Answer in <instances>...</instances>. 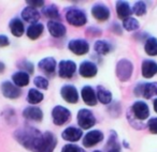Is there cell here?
<instances>
[{
	"label": "cell",
	"mask_w": 157,
	"mask_h": 152,
	"mask_svg": "<svg viewBox=\"0 0 157 152\" xmlns=\"http://www.w3.org/2000/svg\"><path fill=\"white\" fill-rule=\"evenodd\" d=\"M15 137L18 143L33 152H53L56 146V139L52 133L46 132L41 134L33 128L16 131Z\"/></svg>",
	"instance_id": "1"
},
{
	"label": "cell",
	"mask_w": 157,
	"mask_h": 152,
	"mask_svg": "<svg viewBox=\"0 0 157 152\" xmlns=\"http://www.w3.org/2000/svg\"><path fill=\"white\" fill-rule=\"evenodd\" d=\"M66 18H67L68 23L72 26H83L87 22V18L86 15L83 11H81L80 9H76V8H71L67 11L66 13Z\"/></svg>",
	"instance_id": "2"
},
{
	"label": "cell",
	"mask_w": 157,
	"mask_h": 152,
	"mask_svg": "<svg viewBox=\"0 0 157 152\" xmlns=\"http://www.w3.org/2000/svg\"><path fill=\"white\" fill-rule=\"evenodd\" d=\"M132 70L133 65L127 59H123L120 60L116 65V75L122 81H127L132 75Z\"/></svg>",
	"instance_id": "3"
},
{
	"label": "cell",
	"mask_w": 157,
	"mask_h": 152,
	"mask_svg": "<svg viewBox=\"0 0 157 152\" xmlns=\"http://www.w3.org/2000/svg\"><path fill=\"white\" fill-rule=\"evenodd\" d=\"M78 123L82 128L87 130V128H90L96 123V119H95L94 115H93L90 110L81 109L78 113Z\"/></svg>",
	"instance_id": "4"
},
{
	"label": "cell",
	"mask_w": 157,
	"mask_h": 152,
	"mask_svg": "<svg viewBox=\"0 0 157 152\" xmlns=\"http://www.w3.org/2000/svg\"><path fill=\"white\" fill-rule=\"evenodd\" d=\"M53 122L56 125H63L65 124L71 117V114L66 107L63 106H56L52 111Z\"/></svg>",
	"instance_id": "5"
},
{
	"label": "cell",
	"mask_w": 157,
	"mask_h": 152,
	"mask_svg": "<svg viewBox=\"0 0 157 152\" xmlns=\"http://www.w3.org/2000/svg\"><path fill=\"white\" fill-rule=\"evenodd\" d=\"M76 70V64L71 60H63L59 63V76L61 78H71Z\"/></svg>",
	"instance_id": "6"
},
{
	"label": "cell",
	"mask_w": 157,
	"mask_h": 152,
	"mask_svg": "<svg viewBox=\"0 0 157 152\" xmlns=\"http://www.w3.org/2000/svg\"><path fill=\"white\" fill-rule=\"evenodd\" d=\"M69 49L71 50L73 54L78 55V56H82V55H85L86 52H88L90 50V45L86 41L84 40H72L69 42V45H68Z\"/></svg>",
	"instance_id": "7"
},
{
	"label": "cell",
	"mask_w": 157,
	"mask_h": 152,
	"mask_svg": "<svg viewBox=\"0 0 157 152\" xmlns=\"http://www.w3.org/2000/svg\"><path fill=\"white\" fill-rule=\"evenodd\" d=\"M61 96L66 102L70 103V104H75L78 101V93L76 89L71 85H66L61 88L60 90Z\"/></svg>",
	"instance_id": "8"
},
{
	"label": "cell",
	"mask_w": 157,
	"mask_h": 152,
	"mask_svg": "<svg viewBox=\"0 0 157 152\" xmlns=\"http://www.w3.org/2000/svg\"><path fill=\"white\" fill-rule=\"evenodd\" d=\"M92 14L96 20H100V22H105L109 20L110 17V11L105 5L101 3H97L93 7Z\"/></svg>",
	"instance_id": "9"
},
{
	"label": "cell",
	"mask_w": 157,
	"mask_h": 152,
	"mask_svg": "<svg viewBox=\"0 0 157 152\" xmlns=\"http://www.w3.org/2000/svg\"><path fill=\"white\" fill-rule=\"evenodd\" d=\"M103 139V134L100 132V131H90L87 134L85 135L83 139V145L85 147L90 148L93 147V146L97 145L98 143H100Z\"/></svg>",
	"instance_id": "10"
},
{
	"label": "cell",
	"mask_w": 157,
	"mask_h": 152,
	"mask_svg": "<svg viewBox=\"0 0 157 152\" xmlns=\"http://www.w3.org/2000/svg\"><path fill=\"white\" fill-rule=\"evenodd\" d=\"M80 75L85 78H92L97 74V67L90 61H84L80 65Z\"/></svg>",
	"instance_id": "11"
},
{
	"label": "cell",
	"mask_w": 157,
	"mask_h": 152,
	"mask_svg": "<svg viewBox=\"0 0 157 152\" xmlns=\"http://www.w3.org/2000/svg\"><path fill=\"white\" fill-rule=\"evenodd\" d=\"M1 91L8 99H17L21 96V90L10 81H5L1 85Z\"/></svg>",
	"instance_id": "12"
},
{
	"label": "cell",
	"mask_w": 157,
	"mask_h": 152,
	"mask_svg": "<svg viewBox=\"0 0 157 152\" xmlns=\"http://www.w3.org/2000/svg\"><path fill=\"white\" fill-rule=\"evenodd\" d=\"M132 111L135 116L140 120H145L150 116V110H148V106L142 101L136 102L132 106Z\"/></svg>",
	"instance_id": "13"
},
{
	"label": "cell",
	"mask_w": 157,
	"mask_h": 152,
	"mask_svg": "<svg viewBox=\"0 0 157 152\" xmlns=\"http://www.w3.org/2000/svg\"><path fill=\"white\" fill-rule=\"evenodd\" d=\"M48 29L51 35H53L54 38H63L66 34V27L55 20H50L48 23Z\"/></svg>",
	"instance_id": "14"
},
{
	"label": "cell",
	"mask_w": 157,
	"mask_h": 152,
	"mask_svg": "<svg viewBox=\"0 0 157 152\" xmlns=\"http://www.w3.org/2000/svg\"><path fill=\"white\" fill-rule=\"evenodd\" d=\"M23 116H24L26 119H30L33 121H41L42 118H43V114L42 110L37 106H29L26 107L23 111Z\"/></svg>",
	"instance_id": "15"
},
{
	"label": "cell",
	"mask_w": 157,
	"mask_h": 152,
	"mask_svg": "<svg viewBox=\"0 0 157 152\" xmlns=\"http://www.w3.org/2000/svg\"><path fill=\"white\" fill-rule=\"evenodd\" d=\"M82 98L83 101L85 102V104L90 105V106H94L97 104V96L95 93L94 89H93L90 86H85V87L82 89Z\"/></svg>",
	"instance_id": "16"
},
{
	"label": "cell",
	"mask_w": 157,
	"mask_h": 152,
	"mask_svg": "<svg viewBox=\"0 0 157 152\" xmlns=\"http://www.w3.org/2000/svg\"><path fill=\"white\" fill-rule=\"evenodd\" d=\"M157 73V63L153 60H144L142 63V75L145 78H151Z\"/></svg>",
	"instance_id": "17"
},
{
	"label": "cell",
	"mask_w": 157,
	"mask_h": 152,
	"mask_svg": "<svg viewBox=\"0 0 157 152\" xmlns=\"http://www.w3.org/2000/svg\"><path fill=\"white\" fill-rule=\"evenodd\" d=\"M82 130L80 128H73V126H70V128H67L65 131L63 132L61 136L65 140H68V141H78V139L82 137Z\"/></svg>",
	"instance_id": "18"
},
{
	"label": "cell",
	"mask_w": 157,
	"mask_h": 152,
	"mask_svg": "<svg viewBox=\"0 0 157 152\" xmlns=\"http://www.w3.org/2000/svg\"><path fill=\"white\" fill-rule=\"evenodd\" d=\"M22 17L24 18V20H26V22H28L33 25L40 20V14H39V12L37 11L36 8L27 7L23 10Z\"/></svg>",
	"instance_id": "19"
},
{
	"label": "cell",
	"mask_w": 157,
	"mask_h": 152,
	"mask_svg": "<svg viewBox=\"0 0 157 152\" xmlns=\"http://www.w3.org/2000/svg\"><path fill=\"white\" fill-rule=\"evenodd\" d=\"M116 12L117 15L121 20H126V18L130 17L131 14V9L130 5H128V2L126 1H117L116 2Z\"/></svg>",
	"instance_id": "20"
},
{
	"label": "cell",
	"mask_w": 157,
	"mask_h": 152,
	"mask_svg": "<svg viewBox=\"0 0 157 152\" xmlns=\"http://www.w3.org/2000/svg\"><path fill=\"white\" fill-rule=\"evenodd\" d=\"M141 91L139 92V94H142L145 99H152L154 96H157V83H148L141 85Z\"/></svg>",
	"instance_id": "21"
},
{
	"label": "cell",
	"mask_w": 157,
	"mask_h": 152,
	"mask_svg": "<svg viewBox=\"0 0 157 152\" xmlns=\"http://www.w3.org/2000/svg\"><path fill=\"white\" fill-rule=\"evenodd\" d=\"M38 67L42 70V71L46 72L48 74H54L55 67H56V61H55L54 58L52 57H48V58L42 59L41 61L39 62Z\"/></svg>",
	"instance_id": "22"
},
{
	"label": "cell",
	"mask_w": 157,
	"mask_h": 152,
	"mask_svg": "<svg viewBox=\"0 0 157 152\" xmlns=\"http://www.w3.org/2000/svg\"><path fill=\"white\" fill-rule=\"evenodd\" d=\"M12 79L16 87H25L29 84V76L26 72H16L12 76Z\"/></svg>",
	"instance_id": "23"
},
{
	"label": "cell",
	"mask_w": 157,
	"mask_h": 152,
	"mask_svg": "<svg viewBox=\"0 0 157 152\" xmlns=\"http://www.w3.org/2000/svg\"><path fill=\"white\" fill-rule=\"evenodd\" d=\"M10 29L14 37H22L24 33V25H23L22 20L18 18H13L10 22Z\"/></svg>",
	"instance_id": "24"
},
{
	"label": "cell",
	"mask_w": 157,
	"mask_h": 152,
	"mask_svg": "<svg viewBox=\"0 0 157 152\" xmlns=\"http://www.w3.org/2000/svg\"><path fill=\"white\" fill-rule=\"evenodd\" d=\"M43 29L44 27L42 24H33L30 27H28V29H27V35H28L29 39L36 40L42 34Z\"/></svg>",
	"instance_id": "25"
},
{
	"label": "cell",
	"mask_w": 157,
	"mask_h": 152,
	"mask_svg": "<svg viewBox=\"0 0 157 152\" xmlns=\"http://www.w3.org/2000/svg\"><path fill=\"white\" fill-rule=\"evenodd\" d=\"M97 99H98L102 104H109L112 101V94L109 90H107L105 88L99 86V87L97 88Z\"/></svg>",
	"instance_id": "26"
},
{
	"label": "cell",
	"mask_w": 157,
	"mask_h": 152,
	"mask_svg": "<svg viewBox=\"0 0 157 152\" xmlns=\"http://www.w3.org/2000/svg\"><path fill=\"white\" fill-rule=\"evenodd\" d=\"M144 49H145L146 54L150 56H157V39L155 38L147 39L145 45H144Z\"/></svg>",
	"instance_id": "27"
},
{
	"label": "cell",
	"mask_w": 157,
	"mask_h": 152,
	"mask_svg": "<svg viewBox=\"0 0 157 152\" xmlns=\"http://www.w3.org/2000/svg\"><path fill=\"white\" fill-rule=\"evenodd\" d=\"M42 12H43L44 15H45L46 17H48V18H53V20H59V17H60L58 10H57L56 5H48V7L44 8Z\"/></svg>",
	"instance_id": "28"
},
{
	"label": "cell",
	"mask_w": 157,
	"mask_h": 152,
	"mask_svg": "<svg viewBox=\"0 0 157 152\" xmlns=\"http://www.w3.org/2000/svg\"><path fill=\"white\" fill-rule=\"evenodd\" d=\"M43 100V94L36 89H30L28 92V102L30 104H38Z\"/></svg>",
	"instance_id": "29"
},
{
	"label": "cell",
	"mask_w": 157,
	"mask_h": 152,
	"mask_svg": "<svg viewBox=\"0 0 157 152\" xmlns=\"http://www.w3.org/2000/svg\"><path fill=\"white\" fill-rule=\"evenodd\" d=\"M94 48H95V50L100 55H107V54H109V52L111 50L110 45L105 41H97L96 43H95Z\"/></svg>",
	"instance_id": "30"
},
{
	"label": "cell",
	"mask_w": 157,
	"mask_h": 152,
	"mask_svg": "<svg viewBox=\"0 0 157 152\" xmlns=\"http://www.w3.org/2000/svg\"><path fill=\"white\" fill-rule=\"evenodd\" d=\"M123 26H124V28L126 29L127 31H133L139 28V22H138L136 18L128 17V18H126V20H124Z\"/></svg>",
	"instance_id": "31"
},
{
	"label": "cell",
	"mask_w": 157,
	"mask_h": 152,
	"mask_svg": "<svg viewBox=\"0 0 157 152\" xmlns=\"http://www.w3.org/2000/svg\"><path fill=\"white\" fill-rule=\"evenodd\" d=\"M107 152H121V147L117 141H116V137H113L112 134L107 143Z\"/></svg>",
	"instance_id": "32"
},
{
	"label": "cell",
	"mask_w": 157,
	"mask_h": 152,
	"mask_svg": "<svg viewBox=\"0 0 157 152\" xmlns=\"http://www.w3.org/2000/svg\"><path fill=\"white\" fill-rule=\"evenodd\" d=\"M146 12V5L143 1H138L133 5V13L138 16H142Z\"/></svg>",
	"instance_id": "33"
},
{
	"label": "cell",
	"mask_w": 157,
	"mask_h": 152,
	"mask_svg": "<svg viewBox=\"0 0 157 152\" xmlns=\"http://www.w3.org/2000/svg\"><path fill=\"white\" fill-rule=\"evenodd\" d=\"M33 83H35V85L37 86L38 88H40V89L46 90L48 87V79H45L44 77H42V76H37L35 78V81H33Z\"/></svg>",
	"instance_id": "34"
},
{
	"label": "cell",
	"mask_w": 157,
	"mask_h": 152,
	"mask_svg": "<svg viewBox=\"0 0 157 152\" xmlns=\"http://www.w3.org/2000/svg\"><path fill=\"white\" fill-rule=\"evenodd\" d=\"M61 152H84V151L75 145H66L63 148Z\"/></svg>",
	"instance_id": "35"
},
{
	"label": "cell",
	"mask_w": 157,
	"mask_h": 152,
	"mask_svg": "<svg viewBox=\"0 0 157 152\" xmlns=\"http://www.w3.org/2000/svg\"><path fill=\"white\" fill-rule=\"evenodd\" d=\"M148 130L153 134H157V118H153L148 121Z\"/></svg>",
	"instance_id": "36"
},
{
	"label": "cell",
	"mask_w": 157,
	"mask_h": 152,
	"mask_svg": "<svg viewBox=\"0 0 157 152\" xmlns=\"http://www.w3.org/2000/svg\"><path fill=\"white\" fill-rule=\"evenodd\" d=\"M27 3L29 5V7L37 8V7H42V5H44V1H41V0H39V1H33V0H29V1H27Z\"/></svg>",
	"instance_id": "37"
},
{
	"label": "cell",
	"mask_w": 157,
	"mask_h": 152,
	"mask_svg": "<svg viewBox=\"0 0 157 152\" xmlns=\"http://www.w3.org/2000/svg\"><path fill=\"white\" fill-rule=\"evenodd\" d=\"M10 44V41L8 39V37L6 35H0V47H5V46H8Z\"/></svg>",
	"instance_id": "38"
},
{
	"label": "cell",
	"mask_w": 157,
	"mask_h": 152,
	"mask_svg": "<svg viewBox=\"0 0 157 152\" xmlns=\"http://www.w3.org/2000/svg\"><path fill=\"white\" fill-rule=\"evenodd\" d=\"M23 67H24V69H27V70H28L29 73H33V65L31 64L30 62H27V61H25V62H24V65H23Z\"/></svg>",
	"instance_id": "39"
},
{
	"label": "cell",
	"mask_w": 157,
	"mask_h": 152,
	"mask_svg": "<svg viewBox=\"0 0 157 152\" xmlns=\"http://www.w3.org/2000/svg\"><path fill=\"white\" fill-rule=\"evenodd\" d=\"M5 69H6V65H5V63H3V62H1V61H0V74H1V73H3V72H5Z\"/></svg>",
	"instance_id": "40"
},
{
	"label": "cell",
	"mask_w": 157,
	"mask_h": 152,
	"mask_svg": "<svg viewBox=\"0 0 157 152\" xmlns=\"http://www.w3.org/2000/svg\"><path fill=\"white\" fill-rule=\"evenodd\" d=\"M154 109H155V111L157 113V99H155V100H154Z\"/></svg>",
	"instance_id": "41"
},
{
	"label": "cell",
	"mask_w": 157,
	"mask_h": 152,
	"mask_svg": "<svg viewBox=\"0 0 157 152\" xmlns=\"http://www.w3.org/2000/svg\"><path fill=\"white\" fill-rule=\"evenodd\" d=\"M94 152H101V151H99V150H96V151H94Z\"/></svg>",
	"instance_id": "42"
}]
</instances>
